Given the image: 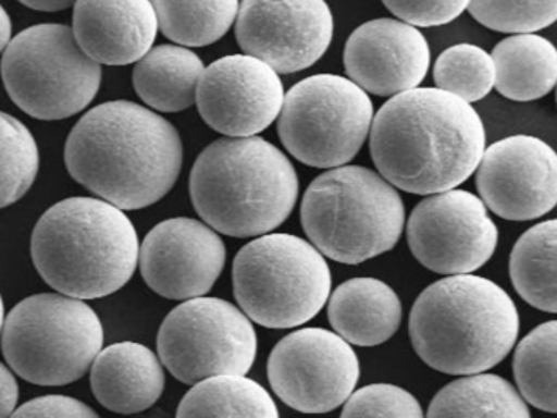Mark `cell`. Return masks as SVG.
<instances>
[{"label":"cell","mask_w":557,"mask_h":418,"mask_svg":"<svg viewBox=\"0 0 557 418\" xmlns=\"http://www.w3.org/2000/svg\"><path fill=\"white\" fill-rule=\"evenodd\" d=\"M182 160L184 146L174 124L128 100L87 111L64 147L71 176L123 211L164 198L181 175Z\"/></svg>","instance_id":"1"},{"label":"cell","mask_w":557,"mask_h":418,"mask_svg":"<svg viewBox=\"0 0 557 418\" xmlns=\"http://www.w3.org/2000/svg\"><path fill=\"white\" fill-rule=\"evenodd\" d=\"M485 149L478 111L436 87L394 95L373 118L370 150L391 185L413 195H433L465 183Z\"/></svg>","instance_id":"2"},{"label":"cell","mask_w":557,"mask_h":418,"mask_svg":"<svg viewBox=\"0 0 557 418\" xmlns=\"http://www.w3.org/2000/svg\"><path fill=\"white\" fill-rule=\"evenodd\" d=\"M139 241L132 219L106 199H63L51 206L32 235V258L58 293L99 299L122 290L138 267Z\"/></svg>","instance_id":"3"},{"label":"cell","mask_w":557,"mask_h":418,"mask_svg":"<svg viewBox=\"0 0 557 418\" xmlns=\"http://www.w3.org/2000/svg\"><path fill=\"white\" fill-rule=\"evenodd\" d=\"M520 316L511 297L487 278L453 274L430 284L410 310L417 355L440 372L487 371L513 348Z\"/></svg>","instance_id":"4"},{"label":"cell","mask_w":557,"mask_h":418,"mask_svg":"<svg viewBox=\"0 0 557 418\" xmlns=\"http://www.w3.org/2000/svg\"><path fill=\"white\" fill-rule=\"evenodd\" d=\"M298 192L292 160L257 136L214 140L190 173L191 202L198 214L231 237H256L282 225Z\"/></svg>","instance_id":"5"},{"label":"cell","mask_w":557,"mask_h":418,"mask_svg":"<svg viewBox=\"0 0 557 418\" xmlns=\"http://www.w3.org/2000/svg\"><path fill=\"white\" fill-rule=\"evenodd\" d=\"M301 222L322 255L358 265L393 250L403 235L406 209L386 179L367 167L341 165L306 189Z\"/></svg>","instance_id":"6"},{"label":"cell","mask_w":557,"mask_h":418,"mask_svg":"<svg viewBox=\"0 0 557 418\" xmlns=\"http://www.w3.org/2000/svg\"><path fill=\"white\" fill-rule=\"evenodd\" d=\"M233 284L249 319L267 329H292L314 319L327 303L331 268L311 242L269 234L240 248Z\"/></svg>","instance_id":"7"},{"label":"cell","mask_w":557,"mask_h":418,"mask_svg":"<svg viewBox=\"0 0 557 418\" xmlns=\"http://www.w3.org/2000/svg\"><path fill=\"white\" fill-rule=\"evenodd\" d=\"M103 325L84 299L60 293L21 300L2 325V352L25 381L66 385L83 378L103 346Z\"/></svg>","instance_id":"8"},{"label":"cell","mask_w":557,"mask_h":418,"mask_svg":"<svg viewBox=\"0 0 557 418\" xmlns=\"http://www.w3.org/2000/svg\"><path fill=\"white\" fill-rule=\"evenodd\" d=\"M5 90L32 118L66 120L86 110L102 82V65L60 23L30 26L11 39L0 64Z\"/></svg>","instance_id":"9"},{"label":"cell","mask_w":557,"mask_h":418,"mask_svg":"<svg viewBox=\"0 0 557 418\" xmlns=\"http://www.w3.org/2000/svg\"><path fill=\"white\" fill-rule=\"evenodd\" d=\"M373 103L350 78L318 74L293 85L278 114L283 146L306 165L350 162L370 136Z\"/></svg>","instance_id":"10"},{"label":"cell","mask_w":557,"mask_h":418,"mask_svg":"<svg viewBox=\"0 0 557 418\" xmlns=\"http://www.w3.org/2000/svg\"><path fill=\"white\" fill-rule=\"evenodd\" d=\"M249 317L220 297H191L169 312L158 333L162 365L184 384L218 374H247L256 361Z\"/></svg>","instance_id":"11"},{"label":"cell","mask_w":557,"mask_h":418,"mask_svg":"<svg viewBox=\"0 0 557 418\" xmlns=\"http://www.w3.org/2000/svg\"><path fill=\"white\" fill-rule=\"evenodd\" d=\"M270 384L288 407L325 414L344 405L360 378L347 340L325 329H301L276 343L267 365Z\"/></svg>","instance_id":"12"},{"label":"cell","mask_w":557,"mask_h":418,"mask_svg":"<svg viewBox=\"0 0 557 418\" xmlns=\"http://www.w3.org/2000/svg\"><path fill=\"white\" fill-rule=\"evenodd\" d=\"M413 257L440 274L472 273L497 248V225L479 196L465 189L433 193L420 201L407 221Z\"/></svg>","instance_id":"13"},{"label":"cell","mask_w":557,"mask_h":418,"mask_svg":"<svg viewBox=\"0 0 557 418\" xmlns=\"http://www.w3.org/2000/svg\"><path fill=\"white\" fill-rule=\"evenodd\" d=\"M332 35L334 16L325 0H243L236 16L243 51L282 74L315 64Z\"/></svg>","instance_id":"14"},{"label":"cell","mask_w":557,"mask_h":418,"mask_svg":"<svg viewBox=\"0 0 557 418\" xmlns=\"http://www.w3.org/2000/svg\"><path fill=\"white\" fill-rule=\"evenodd\" d=\"M285 88L275 69L249 54L208 65L198 82V111L208 126L227 137L257 136L278 118Z\"/></svg>","instance_id":"15"},{"label":"cell","mask_w":557,"mask_h":418,"mask_svg":"<svg viewBox=\"0 0 557 418\" xmlns=\"http://www.w3.org/2000/svg\"><path fill=\"white\" fill-rule=\"evenodd\" d=\"M479 195L508 221H531L556 206L557 157L533 136H510L488 146L478 165Z\"/></svg>","instance_id":"16"},{"label":"cell","mask_w":557,"mask_h":418,"mask_svg":"<svg viewBox=\"0 0 557 418\" xmlns=\"http://www.w3.org/2000/svg\"><path fill=\"white\" fill-rule=\"evenodd\" d=\"M143 280L159 296H205L226 265V245L213 228L191 218L159 222L139 247Z\"/></svg>","instance_id":"17"},{"label":"cell","mask_w":557,"mask_h":418,"mask_svg":"<svg viewBox=\"0 0 557 418\" xmlns=\"http://www.w3.org/2000/svg\"><path fill=\"white\" fill-rule=\"evenodd\" d=\"M344 64L350 81L367 94L394 97L422 84L430 67V46L416 26L403 20H371L351 33Z\"/></svg>","instance_id":"18"},{"label":"cell","mask_w":557,"mask_h":418,"mask_svg":"<svg viewBox=\"0 0 557 418\" xmlns=\"http://www.w3.org/2000/svg\"><path fill=\"white\" fill-rule=\"evenodd\" d=\"M159 25L151 0H77L73 33L100 65L139 61L154 45Z\"/></svg>","instance_id":"19"},{"label":"cell","mask_w":557,"mask_h":418,"mask_svg":"<svg viewBox=\"0 0 557 418\" xmlns=\"http://www.w3.org/2000/svg\"><path fill=\"white\" fill-rule=\"evenodd\" d=\"M90 368L94 395L115 414L148 410L164 392L162 362L141 343H113L100 349Z\"/></svg>","instance_id":"20"},{"label":"cell","mask_w":557,"mask_h":418,"mask_svg":"<svg viewBox=\"0 0 557 418\" xmlns=\"http://www.w3.org/2000/svg\"><path fill=\"white\" fill-rule=\"evenodd\" d=\"M329 296V322L351 345H381L399 329L403 304L384 281L354 278Z\"/></svg>","instance_id":"21"},{"label":"cell","mask_w":557,"mask_h":418,"mask_svg":"<svg viewBox=\"0 0 557 418\" xmlns=\"http://www.w3.org/2000/svg\"><path fill=\"white\" fill-rule=\"evenodd\" d=\"M203 71L200 56L187 46L162 45L136 61L133 85L149 107L177 113L195 104Z\"/></svg>","instance_id":"22"},{"label":"cell","mask_w":557,"mask_h":418,"mask_svg":"<svg viewBox=\"0 0 557 418\" xmlns=\"http://www.w3.org/2000/svg\"><path fill=\"white\" fill-rule=\"evenodd\" d=\"M494 87L515 101L546 97L557 81V51L549 39L534 33H515L492 52Z\"/></svg>","instance_id":"23"},{"label":"cell","mask_w":557,"mask_h":418,"mask_svg":"<svg viewBox=\"0 0 557 418\" xmlns=\"http://www.w3.org/2000/svg\"><path fill=\"white\" fill-rule=\"evenodd\" d=\"M429 417H530L517 389L497 374L472 372L449 382L433 397Z\"/></svg>","instance_id":"24"},{"label":"cell","mask_w":557,"mask_h":418,"mask_svg":"<svg viewBox=\"0 0 557 418\" xmlns=\"http://www.w3.org/2000/svg\"><path fill=\"white\" fill-rule=\"evenodd\" d=\"M556 237L554 219L540 222L518 238L510 255V278L517 293L550 314L557 310Z\"/></svg>","instance_id":"25"},{"label":"cell","mask_w":557,"mask_h":418,"mask_svg":"<svg viewBox=\"0 0 557 418\" xmlns=\"http://www.w3.org/2000/svg\"><path fill=\"white\" fill-rule=\"evenodd\" d=\"M178 417H278L265 388L246 374H218L195 382L178 404Z\"/></svg>","instance_id":"26"},{"label":"cell","mask_w":557,"mask_h":418,"mask_svg":"<svg viewBox=\"0 0 557 418\" xmlns=\"http://www.w3.org/2000/svg\"><path fill=\"white\" fill-rule=\"evenodd\" d=\"M159 29L182 46L220 41L239 12V0H151Z\"/></svg>","instance_id":"27"},{"label":"cell","mask_w":557,"mask_h":418,"mask_svg":"<svg viewBox=\"0 0 557 418\" xmlns=\"http://www.w3.org/2000/svg\"><path fill=\"white\" fill-rule=\"evenodd\" d=\"M557 322L541 323L528 333L513 358V374L528 402L540 410H557L556 398Z\"/></svg>","instance_id":"28"},{"label":"cell","mask_w":557,"mask_h":418,"mask_svg":"<svg viewBox=\"0 0 557 418\" xmlns=\"http://www.w3.org/2000/svg\"><path fill=\"white\" fill-rule=\"evenodd\" d=\"M40 169V150L27 126L0 111V209L14 205L32 188Z\"/></svg>","instance_id":"29"},{"label":"cell","mask_w":557,"mask_h":418,"mask_svg":"<svg viewBox=\"0 0 557 418\" xmlns=\"http://www.w3.org/2000/svg\"><path fill=\"white\" fill-rule=\"evenodd\" d=\"M433 78L436 88L474 103L487 97L494 87V61L479 46L455 45L445 49L436 59Z\"/></svg>","instance_id":"30"},{"label":"cell","mask_w":557,"mask_h":418,"mask_svg":"<svg viewBox=\"0 0 557 418\" xmlns=\"http://www.w3.org/2000/svg\"><path fill=\"white\" fill-rule=\"evenodd\" d=\"M469 13L485 28L533 33L557 19V0H471Z\"/></svg>","instance_id":"31"},{"label":"cell","mask_w":557,"mask_h":418,"mask_svg":"<svg viewBox=\"0 0 557 418\" xmlns=\"http://www.w3.org/2000/svg\"><path fill=\"white\" fill-rule=\"evenodd\" d=\"M344 404V417H423L419 401L406 389L391 384L361 388Z\"/></svg>","instance_id":"32"},{"label":"cell","mask_w":557,"mask_h":418,"mask_svg":"<svg viewBox=\"0 0 557 418\" xmlns=\"http://www.w3.org/2000/svg\"><path fill=\"white\" fill-rule=\"evenodd\" d=\"M471 0H383L384 5L413 26H442L458 19Z\"/></svg>","instance_id":"33"},{"label":"cell","mask_w":557,"mask_h":418,"mask_svg":"<svg viewBox=\"0 0 557 418\" xmlns=\"http://www.w3.org/2000/svg\"><path fill=\"white\" fill-rule=\"evenodd\" d=\"M14 415L17 417L90 418L97 417V411L84 402L67 397V395H45V397L34 398V401L15 408Z\"/></svg>","instance_id":"34"},{"label":"cell","mask_w":557,"mask_h":418,"mask_svg":"<svg viewBox=\"0 0 557 418\" xmlns=\"http://www.w3.org/2000/svg\"><path fill=\"white\" fill-rule=\"evenodd\" d=\"M18 404V384L8 366L0 362V417L14 415Z\"/></svg>","instance_id":"35"},{"label":"cell","mask_w":557,"mask_h":418,"mask_svg":"<svg viewBox=\"0 0 557 418\" xmlns=\"http://www.w3.org/2000/svg\"><path fill=\"white\" fill-rule=\"evenodd\" d=\"M18 2L27 5L28 9L40 10V12H60L74 5L77 0H18Z\"/></svg>","instance_id":"36"},{"label":"cell","mask_w":557,"mask_h":418,"mask_svg":"<svg viewBox=\"0 0 557 418\" xmlns=\"http://www.w3.org/2000/svg\"><path fill=\"white\" fill-rule=\"evenodd\" d=\"M12 39V22L4 7L0 5V54L5 51Z\"/></svg>","instance_id":"37"},{"label":"cell","mask_w":557,"mask_h":418,"mask_svg":"<svg viewBox=\"0 0 557 418\" xmlns=\"http://www.w3.org/2000/svg\"><path fill=\"white\" fill-rule=\"evenodd\" d=\"M4 319H5L4 299H2V296H0V332H2V325H4Z\"/></svg>","instance_id":"38"}]
</instances>
